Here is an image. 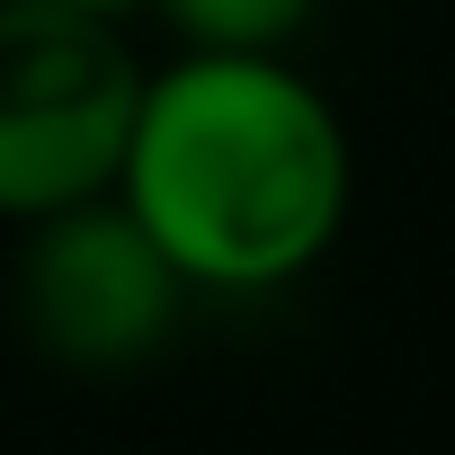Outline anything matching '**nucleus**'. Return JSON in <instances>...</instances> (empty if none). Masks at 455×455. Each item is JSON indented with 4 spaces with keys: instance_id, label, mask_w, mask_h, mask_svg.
<instances>
[{
    "instance_id": "nucleus-1",
    "label": "nucleus",
    "mask_w": 455,
    "mask_h": 455,
    "mask_svg": "<svg viewBox=\"0 0 455 455\" xmlns=\"http://www.w3.org/2000/svg\"><path fill=\"white\" fill-rule=\"evenodd\" d=\"M357 152L286 54H179L143 72L116 205L188 295H277L348 233Z\"/></svg>"
},
{
    "instance_id": "nucleus-2",
    "label": "nucleus",
    "mask_w": 455,
    "mask_h": 455,
    "mask_svg": "<svg viewBox=\"0 0 455 455\" xmlns=\"http://www.w3.org/2000/svg\"><path fill=\"white\" fill-rule=\"evenodd\" d=\"M143 108V54L108 19L0 10V223H45L116 196Z\"/></svg>"
},
{
    "instance_id": "nucleus-3",
    "label": "nucleus",
    "mask_w": 455,
    "mask_h": 455,
    "mask_svg": "<svg viewBox=\"0 0 455 455\" xmlns=\"http://www.w3.org/2000/svg\"><path fill=\"white\" fill-rule=\"evenodd\" d=\"M188 322L179 268L143 242V223L99 196L28 223L19 242V331L63 375H134Z\"/></svg>"
},
{
    "instance_id": "nucleus-4",
    "label": "nucleus",
    "mask_w": 455,
    "mask_h": 455,
    "mask_svg": "<svg viewBox=\"0 0 455 455\" xmlns=\"http://www.w3.org/2000/svg\"><path fill=\"white\" fill-rule=\"evenodd\" d=\"M188 54H286L322 0H143Z\"/></svg>"
},
{
    "instance_id": "nucleus-5",
    "label": "nucleus",
    "mask_w": 455,
    "mask_h": 455,
    "mask_svg": "<svg viewBox=\"0 0 455 455\" xmlns=\"http://www.w3.org/2000/svg\"><path fill=\"white\" fill-rule=\"evenodd\" d=\"M0 10H54V19H108V28H125L143 0H0Z\"/></svg>"
}]
</instances>
